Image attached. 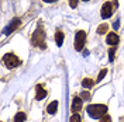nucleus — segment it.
Instances as JSON below:
<instances>
[{
    "mask_svg": "<svg viewBox=\"0 0 124 122\" xmlns=\"http://www.w3.org/2000/svg\"><path fill=\"white\" fill-rule=\"evenodd\" d=\"M114 54H116V48H111V49L108 51V59L111 62L114 61Z\"/></svg>",
    "mask_w": 124,
    "mask_h": 122,
    "instance_id": "a211bd4d",
    "label": "nucleus"
},
{
    "mask_svg": "<svg viewBox=\"0 0 124 122\" xmlns=\"http://www.w3.org/2000/svg\"><path fill=\"white\" fill-rule=\"evenodd\" d=\"M3 62H4V65H6L8 69H14L21 63V61H20L14 54H6L4 58H3Z\"/></svg>",
    "mask_w": 124,
    "mask_h": 122,
    "instance_id": "7ed1b4c3",
    "label": "nucleus"
},
{
    "mask_svg": "<svg viewBox=\"0 0 124 122\" xmlns=\"http://www.w3.org/2000/svg\"><path fill=\"white\" fill-rule=\"evenodd\" d=\"M25 121V114L24 112H17L14 116V122H24Z\"/></svg>",
    "mask_w": 124,
    "mask_h": 122,
    "instance_id": "4468645a",
    "label": "nucleus"
},
{
    "mask_svg": "<svg viewBox=\"0 0 124 122\" xmlns=\"http://www.w3.org/2000/svg\"><path fill=\"white\" fill-rule=\"evenodd\" d=\"M86 112H87L89 116H92V118L100 119L101 116H104V115L107 114V107L103 105V104H92V105H87Z\"/></svg>",
    "mask_w": 124,
    "mask_h": 122,
    "instance_id": "f257e3e1",
    "label": "nucleus"
},
{
    "mask_svg": "<svg viewBox=\"0 0 124 122\" xmlns=\"http://www.w3.org/2000/svg\"><path fill=\"white\" fill-rule=\"evenodd\" d=\"M118 41H120V38H118V35H117L116 32H108L107 38H106V42H107L108 45L116 46L117 44H118Z\"/></svg>",
    "mask_w": 124,
    "mask_h": 122,
    "instance_id": "6e6552de",
    "label": "nucleus"
},
{
    "mask_svg": "<svg viewBox=\"0 0 124 122\" xmlns=\"http://www.w3.org/2000/svg\"><path fill=\"white\" fill-rule=\"evenodd\" d=\"M35 91H37V94H35V100L37 101H39V100H44L46 95V90L41 86V84H38L37 87H35Z\"/></svg>",
    "mask_w": 124,
    "mask_h": 122,
    "instance_id": "1a4fd4ad",
    "label": "nucleus"
},
{
    "mask_svg": "<svg viewBox=\"0 0 124 122\" xmlns=\"http://www.w3.org/2000/svg\"><path fill=\"white\" fill-rule=\"evenodd\" d=\"M100 122H111V116H110L108 114H106L104 116L100 118Z\"/></svg>",
    "mask_w": 124,
    "mask_h": 122,
    "instance_id": "6ab92c4d",
    "label": "nucleus"
},
{
    "mask_svg": "<svg viewBox=\"0 0 124 122\" xmlns=\"http://www.w3.org/2000/svg\"><path fill=\"white\" fill-rule=\"evenodd\" d=\"M107 30H108V25H107V24H101V25H99V27H97V34H99V35H101V34H106V32H107Z\"/></svg>",
    "mask_w": 124,
    "mask_h": 122,
    "instance_id": "ddd939ff",
    "label": "nucleus"
},
{
    "mask_svg": "<svg viewBox=\"0 0 124 122\" xmlns=\"http://www.w3.org/2000/svg\"><path fill=\"white\" fill-rule=\"evenodd\" d=\"M20 23H21V21H20V18H13V21H11V23H10L7 27L4 28V34H6V35L11 34V32H13V31H14L16 28L20 25Z\"/></svg>",
    "mask_w": 124,
    "mask_h": 122,
    "instance_id": "0eeeda50",
    "label": "nucleus"
},
{
    "mask_svg": "<svg viewBox=\"0 0 124 122\" xmlns=\"http://www.w3.org/2000/svg\"><path fill=\"white\" fill-rule=\"evenodd\" d=\"M70 122H82V118L79 114H73L70 116Z\"/></svg>",
    "mask_w": 124,
    "mask_h": 122,
    "instance_id": "dca6fc26",
    "label": "nucleus"
},
{
    "mask_svg": "<svg viewBox=\"0 0 124 122\" xmlns=\"http://www.w3.org/2000/svg\"><path fill=\"white\" fill-rule=\"evenodd\" d=\"M82 104H83V100L80 98L79 95L73 97V101H72V112L78 114V111H80V108H82Z\"/></svg>",
    "mask_w": 124,
    "mask_h": 122,
    "instance_id": "423d86ee",
    "label": "nucleus"
},
{
    "mask_svg": "<svg viewBox=\"0 0 124 122\" xmlns=\"http://www.w3.org/2000/svg\"><path fill=\"white\" fill-rule=\"evenodd\" d=\"M56 109H58V101H52L48 107H46V111H48V114L54 115L56 112Z\"/></svg>",
    "mask_w": 124,
    "mask_h": 122,
    "instance_id": "9d476101",
    "label": "nucleus"
},
{
    "mask_svg": "<svg viewBox=\"0 0 124 122\" xmlns=\"http://www.w3.org/2000/svg\"><path fill=\"white\" fill-rule=\"evenodd\" d=\"M42 1H45V3H52V1H56V0H42Z\"/></svg>",
    "mask_w": 124,
    "mask_h": 122,
    "instance_id": "4be33fe9",
    "label": "nucleus"
},
{
    "mask_svg": "<svg viewBox=\"0 0 124 122\" xmlns=\"http://www.w3.org/2000/svg\"><path fill=\"white\" fill-rule=\"evenodd\" d=\"M79 97L83 100V101H85V100H86V101H89L92 95H90V93H89V91H83V93H80V95H79Z\"/></svg>",
    "mask_w": 124,
    "mask_h": 122,
    "instance_id": "2eb2a0df",
    "label": "nucleus"
},
{
    "mask_svg": "<svg viewBox=\"0 0 124 122\" xmlns=\"http://www.w3.org/2000/svg\"><path fill=\"white\" fill-rule=\"evenodd\" d=\"M31 44L34 46H39L41 49H45L46 45H45V32H44V30L41 28V27H38L37 30H35V32L32 34V37H31Z\"/></svg>",
    "mask_w": 124,
    "mask_h": 122,
    "instance_id": "f03ea898",
    "label": "nucleus"
},
{
    "mask_svg": "<svg viewBox=\"0 0 124 122\" xmlns=\"http://www.w3.org/2000/svg\"><path fill=\"white\" fill-rule=\"evenodd\" d=\"M78 3H79V0H69V6L72 8H75L78 6Z\"/></svg>",
    "mask_w": 124,
    "mask_h": 122,
    "instance_id": "aec40b11",
    "label": "nucleus"
},
{
    "mask_svg": "<svg viewBox=\"0 0 124 122\" xmlns=\"http://www.w3.org/2000/svg\"><path fill=\"white\" fill-rule=\"evenodd\" d=\"M118 25H120V23H118V21H116V23H114V28H118Z\"/></svg>",
    "mask_w": 124,
    "mask_h": 122,
    "instance_id": "412c9836",
    "label": "nucleus"
},
{
    "mask_svg": "<svg viewBox=\"0 0 124 122\" xmlns=\"http://www.w3.org/2000/svg\"><path fill=\"white\" fill-rule=\"evenodd\" d=\"M85 1H89V0H85Z\"/></svg>",
    "mask_w": 124,
    "mask_h": 122,
    "instance_id": "5701e85b",
    "label": "nucleus"
},
{
    "mask_svg": "<svg viewBox=\"0 0 124 122\" xmlns=\"http://www.w3.org/2000/svg\"><path fill=\"white\" fill-rule=\"evenodd\" d=\"M93 84H94V81H93L92 79H89V77H86V79L82 80V86H83V88H90Z\"/></svg>",
    "mask_w": 124,
    "mask_h": 122,
    "instance_id": "f8f14e48",
    "label": "nucleus"
},
{
    "mask_svg": "<svg viewBox=\"0 0 124 122\" xmlns=\"http://www.w3.org/2000/svg\"><path fill=\"white\" fill-rule=\"evenodd\" d=\"M106 75H107V69H103V70H101L100 73H99V76H97V81H100V80H103Z\"/></svg>",
    "mask_w": 124,
    "mask_h": 122,
    "instance_id": "f3484780",
    "label": "nucleus"
},
{
    "mask_svg": "<svg viewBox=\"0 0 124 122\" xmlns=\"http://www.w3.org/2000/svg\"><path fill=\"white\" fill-rule=\"evenodd\" d=\"M114 13V6L110 3V1H106L103 6H101V17L103 18H108V17H111Z\"/></svg>",
    "mask_w": 124,
    "mask_h": 122,
    "instance_id": "39448f33",
    "label": "nucleus"
},
{
    "mask_svg": "<svg viewBox=\"0 0 124 122\" xmlns=\"http://www.w3.org/2000/svg\"><path fill=\"white\" fill-rule=\"evenodd\" d=\"M63 38H65V35H63L62 31H58V32L55 34V41H56V45L58 46H62V44H63Z\"/></svg>",
    "mask_w": 124,
    "mask_h": 122,
    "instance_id": "9b49d317",
    "label": "nucleus"
},
{
    "mask_svg": "<svg viewBox=\"0 0 124 122\" xmlns=\"http://www.w3.org/2000/svg\"><path fill=\"white\" fill-rule=\"evenodd\" d=\"M85 41H86V32L85 31H78L75 35V49L76 51H82L85 46Z\"/></svg>",
    "mask_w": 124,
    "mask_h": 122,
    "instance_id": "20e7f679",
    "label": "nucleus"
}]
</instances>
